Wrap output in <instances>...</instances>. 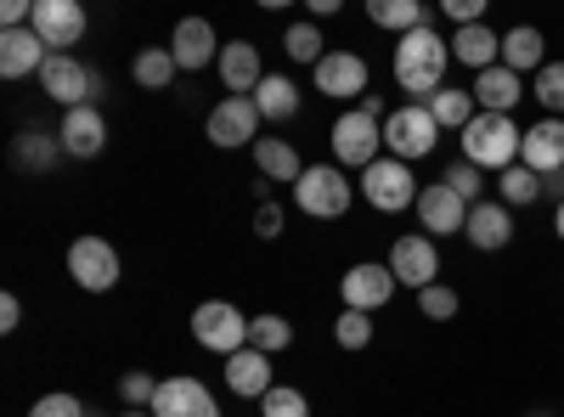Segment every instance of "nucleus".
I'll use <instances>...</instances> for the list:
<instances>
[{"label": "nucleus", "mask_w": 564, "mask_h": 417, "mask_svg": "<svg viewBox=\"0 0 564 417\" xmlns=\"http://www.w3.org/2000/svg\"><path fill=\"white\" fill-rule=\"evenodd\" d=\"M446 68H452V40H441L435 23H423V29L395 40V85L412 90V97L435 102L446 90Z\"/></svg>", "instance_id": "f257e3e1"}, {"label": "nucleus", "mask_w": 564, "mask_h": 417, "mask_svg": "<svg viewBox=\"0 0 564 417\" xmlns=\"http://www.w3.org/2000/svg\"><path fill=\"white\" fill-rule=\"evenodd\" d=\"M520 142H525V130L513 124V113H475L463 130V158L486 175H502L520 164Z\"/></svg>", "instance_id": "f03ea898"}, {"label": "nucleus", "mask_w": 564, "mask_h": 417, "mask_svg": "<svg viewBox=\"0 0 564 417\" xmlns=\"http://www.w3.org/2000/svg\"><path fill=\"white\" fill-rule=\"evenodd\" d=\"M441 142V124L430 113V102H406L384 119V153L401 158V164H417V158H430Z\"/></svg>", "instance_id": "7ed1b4c3"}, {"label": "nucleus", "mask_w": 564, "mask_h": 417, "mask_svg": "<svg viewBox=\"0 0 564 417\" xmlns=\"http://www.w3.org/2000/svg\"><path fill=\"white\" fill-rule=\"evenodd\" d=\"M356 187H361V198L379 209V215L417 209V193H423V187H417V175H412V164H401V158H390V153H384L379 164H367Z\"/></svg>", "instance_id": "20e7f679"}, {"label": "nucleus", "mask_w": 564, "mask_h": 417, "mask_svg": "<svg viewBox=\"0 0 564 417\" xmlns=\"http://www.w3.org/2000/svg\"><path fill=\"white\" fill-rule=\"evenodd\" d=\"M294 204L311 215V220H339L350 215V169L339 164H311L294 187Z\"/></svg>", "instance_id": "39448f33"}, {"label": "nucleus", "mask_w": 564, "mask_h": 417, "mask_svg": "<svg viewBox=\"0 0 564 417\" xmlns=\"http://www.w3.org/2000/svg\"><path fill=\"white\" fill-rule=\"evenodd\" d=\"M334 164L339 169H367V164H379L384 158V124H372L361 108H350V113H339L334 119Z\"/></svg>", "instance_id": "423d86ee"}, {"label": "nucleus", "mask_w": 564, "mask_h": 417, "mask_svg": "<svg viewBox=\"0 0 564 417\" xmlns=\"http://www.w3.org/2000/svg\"><path fill=\"white\" fill-rule=\"evenodd\" d=\"M193 339L215 355H238V350H249V316L226 299H204L193 310Z\"/></svg>", "instance_id": "0eeeda50"}, {"label": "nucleus", "mask_w": 564, "mask_h": 417, "mask_svg": "<svg viewBox=\"0 0 564 417\" xmlns=\"http://www.w3.org/2000/svg\"><path fill=\"white\" fill-rule=\"evenodd\" d=\"M40 90L52 102H63V108H97V97H102V79L90 74L79 57H68V52H52L45 57V68H40Z\"/></svg>", "instance_id": "6e6552de"}, {"label": "nucleus", "mask_w": 564, "mask_h": 417, "mask_svg": "<svg viewBox=\"0 0 564 417\" xmlns=\"http://www.w3.org/2000/svg\"><path fill=\"white\" fill-rule=\"evenodd\" d=\"M68 276L85 294H108L119 283V249L102 238H74L68 243Z\"/></svg>", "instance_id": "1a4fd4ad"}, {"label": "nucleus", "mask_w": 564, "mask_h": 417, "mask_svg": "<svg viewBox=\"0 0 564 417\" xmlns=\"http://www.w3.org/2000/svg\"><path fill=\"white\" fill-rule=\"evenodd\" d=\"M390 271H395V283L401 288H435V271H441V254H435V238H423V231H406V238H395V249H390V260H384Z\"/></svg>", "instance_id": "9d476101"}, {"label": "nucleus", "mask_w": 564, "mask_h": 417, "mask_svg": "<svg viewBox=\"0 0 564 417\" xmlns=\"http://www.w3.org/2000/svg\"><path fill=\"white\" fill-rule=\"evenodd\" d=\"M204 130H209L215 147H254V142H260V108H254V97H226V102H215Z\"/></svg>", "instance_id": "9b49d317"}, {"label": "nucleus", "mask_w": 564, "mask_h": 417, "mask_svg": "<svg viewBox=\"0 0 564 417\" xmlns=\"http://www.w3.org/2000/svg\"><path fill=\"white\" fill-rule=\"evenodd\" d=\"M220 52H226V45L215 40V23L209 18H181L175 34H170V57H175L181 74H198V68L220 63Z\"/></svg>", "instance_id": "f8f14e48"}, {"label": "nucleus", "mask_w": 564, "mask_h": 417, "mask_svg": "<svg viewBox=\"0 0 564 417\" xmlns=\"http://www.w3.org/2000/svg\"><path fill=\"white\" fill-rule=\"evenodd\" d=\"M417 226H423V238H457L468 226V204L446 187V180H430V187L417 193Z\"/></svg>", "instance_id": "ddd939ff"}, {"label": "nucleus", "mask_w": 564, "mask_h": 417, "mask_svg": "<svg viewBox=\"0 0 564 417\" xmlns=\"http://www.w3.org/2000/svg\"><path fill=\"white\" fill-rule=\"evenodd\" d=\"M395 288H401V283H395V271H390V265H372V260H367V265H350V271H345V283H339L345 310H367V316H372V310H384V305L395 299Z\"/></svg>", "instance_id": "4468645a"}, {"label": "nucleus", "mask_w": 564, "mask_h": 417, "mask_svg": "<svg viewBox=\"0 0 564 417\" xmlns=\"http://www.w3.org/2000/svg\"><path fill=\"white\" fill-rule=\"evenodd\" d=\"M316 90L334 102H361L367 97V57L361 52H327L316 63Z\"/></svg>", "instance_id": "2eb2a0df"}, {"label": "nucleus", "mask_w": 564, "mask_h": 417, "mask_svg": "<svg viewBox=\"0 0 564 417\" xmlns=\"http://www.w3.org/2000/svg\"><path fill=\"white\" fill-rule=\"evenodd\" d=\"M52 52H63V45H79L85 40V12L79 0H34V23H29Z\"/></svg>", "instance_id": "dca6fc26"}, {"label": "nucleus", "mask_w": 564, "mask_h": 417, "mask_svg": "<svg viewBox=\"0 0 564 417\" xmlns=\"http://www.w3.org/2000/svg\"><path fill=\"white\" fill-rule=\"evenodd\" d=\"M52 45H45L34 29H0V79H29L45 68Z\"/></svg>", "instance_id": "f3484780"}, {"label": "nucleus", "mask_w": 564, "mask_h": 417, "mask_svg": "<svg viewBox=\"0 0 564 417\" xmlns=\"http://www.w3.org/2000/svg\"><path fill=\"white\" fill-rule=\"evenodd\" d=\"M463 238L475 243L480 254H497V249H508V243H513V209H508L502 198H486V204H475V209H468Z\"/></svg>", "instance_id": "a211bd4d"}, {"label": "nucleus", "mask_w": 564, "mask_h": 417, "mask_svg": "<svg viewBox=\"0 0 564 417\" xmlns=\"http://www.w3.org/2000/svg\"><path fill=\"white\" fill-rule=\"evenodd\" d=\"M57 142H63V153L68 158H97L102 147H108V119L97 113V108H68L63 113V130H57Z\"/></svg>", "instance_id": "6ab92c4d"}, {"label": "nucleus", "mask_w": 564, "mask_h": 417, "mask_svg": "<svg viewBox=\"0 0 564 417\" xmlns=\"http://www.w3.org/2000/svg\"><path fill=\"white\" fill-rule=\"evenodd\" d=\"M153 417H220V406L198 378H164L153 395Z\"/></svg>", "instance_id": "aec40b11"}, {"label": "nucleus", "mask_w": 564, "mask_h": 417, "mask_svg": "<svg viewBox=\"0 0 564 417\" xmlns=\"http://www.w3.org/2000/svg\"><path fill=\"white\" fill-rule=\"evenodd\" d=\"M468 97H475V108L480 113H513V102L525 97V79L513 74V68H486V74H475V85H468Z\"/></svg>", "instance_id": "412c9836"}, {"label": "nucleus", "mask_w": 564, "mask_h": 417, "mask_svg": "<svg viewBox=\"0 0 564 417\" xmlns=\"http://www.w3.org/2000/svg\"><path fill=\"white\" fill-rule=\"evenodd\" d=\"M452 63L475 68V74L497 68V63H502V34H497L491 23H468V29H457V34H452Z\"/></svg>", "instance_id": "4be33fe9"}, {"label": "nucleus", "mask_w": 564, "mask_h": 417, "mask_svg": "<svg viewBox=\"0 0 564 417\" xmlns=\"http://www.w3.org/2000/svg\"><path fill=\"white\" fill-rule=\"evenodd\" d=\"M520 164L536 169V175H553L564 169V119H542L525 130V142H520Z\"/></svg>", "instance_id": "5701e85b"}, {"label": "nucleus", "mask_w": 564, "mask_h": 417, "mask_svg": "<svg viewBox=\"0 0 564 417\" xmlns=\"http://www.w3.org/2000/svg\"><path fill=\"white\" fill-rule=\"evenodd\" d=\"M220 85L231 90V97H254V90H260V45H249V40H231L226 45V52H220Z\"/></svg>", "instance_id": "b1692460"}, {"label": "nucleus", "mask_w": 564, "mask_h": 417, "mask_svg": "<svg viewBox=\"0 0 564 417\" xmlns=\"http://www.w3.org/2000/svg\"><path fill=\"white\" fill-rule=\"evenodd\" d=\"M226 389L243 395V400H265V395L276 389V384H271V355H260V350L226 355Z\"/></svg>", "instance_id": "393cba45"}, {"label": "nucleus", "mask_w": 564, "mask_h": 417, "mask_svg": "<svg viewBox=\"0 0 564 417\" xmlns=\"http://www.w3.org/2000/svg\"><path fill=\"white\" fill-rule=\"evenodd\" d=\"M502 68H513V74H542L547 68V40H542V29H531V23H520V29H508L502 34Z\"/></svg>", "instance_id": "a878e982"}, {"label": "nucleus", "mask_w": 564, "mask_h": 417, "mask_svg": "<svg viewBox=\"0 0 564 417\" xmlns=\"http://www.w3.org/2000/svg\"><path fill=\"white\" fill-rule=\"evenodd\" d=\"M254 169H260V180H294V187L305 175L300 153L289 142H276V135H260V142H254Z\"/></svg>", "instance_id": "bb28decb"}, {"label": "nucleus", "mask_w": 564, "mask_h": 417, "mask_svg": "<svg viewBox=\"0 0 564 417\" xmlns=\"http://www.w3.org/2000/svg\"><path fill=\"white\" fill-rule=\"evenodd\" d=\"M254 108H260V119H271V124L294 119V113H300V90H294V79H289V74H265L260 90H254Z\"/></svg>", "instance_id": "cd10ccee"}, {"label": "nucleus", "mask_w": 564, "mask_h": 417, "mask_svg": "<svg viewBox=\"0 0 564 417\" xmlns=\"http://www.w3.org/2000/svg\"><path fill=\"white\" fill-rule=\"evenodd\" d=\"M367 18L379 23V29H395V40H401V34H412V29L430 23V7H417V0H372Z\"/></svg>", "instance_id": "c85d7f7f"}, {"label": "nucleus", "mask_w": 564, "mask_h": 417, "mask_svg": "<svg viewBox=\"0 0 564 417\" xmlns=\"http://www.w3.org/2000/svg\"><path fill=\"white\" fill-rule=\"evenodd\" d=\"M130 74H135L141 90H170L181 68H175V57H170V45H153V52H141V57L130 63Z\"/></svg>", "instance_id": "c756f323"}, {"label": "nucleus", "mask_w": 564, "mask_h": 417, "mask_svg": "<svg viewBox=\"0 0 564 417\" xmlns=\"http://www.w3.org/2000/svg\"><path fill=\"white\" fill-rule=\"evenodd\" d=\"M497 198H502L508 209H525V204H536V198H542V175H536V169H525V164L502 169V175H497Z\"/></svg>", "instance_id": "7c9ffc66"}, {"label": "nucleus", "mask_w": 564, "mask_h": 417, "mask_svg": "<svg viewBox=\"0 0 564 417\" xmlns=\"http://www.w3.org/2000/svg\"><path fill=\"white\" fill-rule=\"evenodd\" d=\"M57 153H63V142H52L45 130H23L18 142H12V164L18 169H52Z\"/></svg>", "instance_id": "2f4dec72"}, {"label": "nucleus", "mask_w": 564, "mask_h": 417, "mask_svg": "<svg viewBox=\"0 0 564 417\" xmlns=\"http://www.w3.org/2000/svg\"><path fill=\"white\" fill-rule=\"evenodd\" d=\"M289 344H294V328L282 316H249V350L276 355V350H289Z\"/></svg>", "instance_id": "473e14b6"}, {"label": "nucleus", "mask_w": 564, "mask_h": 417, "mask_svg": "<svg viewBox=\"0 0 564 417\" xmlns=\"http://www.w3.org/2000/svg\"><path fill=\"white\" fill-rule=\"evenodd\" d=\"M430 113H435L441 130H468V119H475L480 108H475V97H468V90H441V97L430 102Z\"/></svg>", "instance_id": "72a5a7b5"}, {"label": "nucleus", "mask_w": 564, "mask_h": 417, "mask_svg": "<svg viewBox=\"0 0 564 417\" xmlns=\"http://www.w3.org/2000/svg\"><path fill=\"white\" fill-rule=\"evenodd\" d=\"M322 45H327V40H322V29H316V23H289V34H282V52H289L294 63H311V68L327 57Z\"/></svg>", "instance_id": "f704fd0d"}, {"label": "nucleus", "mask_w": 564, "mask_h": 417, "mask_svg": "<svg viewBox=\"0 0 564 417\" xmlns=\"http://www.w3.org/2000/svg\"><path fill=\"white\" fill-rule=\"evenodd\" d=\"M446 187H452L468 209H475V204H486V169H475L468 158H457V164L446 169Z\"/></svg>", "instance_id": "c9c22d12"}, {"label": "nucleus", "mask_w": 564, "mask_h": 417, "mask_svg": "<svg viewBox=\"0 0 564 417\" xmlns=\"http://www.w3.org/2000/svg\"><path fill=\"white\" fill-rule=\"evenodd\" d=\"M531 97H536V102H542L553 119L564 113V63H547V68L531 79Z\"/></svg>", "instance_id": "e433bc0d"}, {"label": "nucleus", "mask_w": 564, "mask_h": 417, "mask_svg": "<svg viewBox=\"0 0 564 417\" xmlns=\"http://www.w3.org/2000/svg\"><path fill=\"white\" fill-rule=\"evenodd\" d=\"M334 339H339V350H367L372 344V316L367 310H345L334 321Z\"/></svg>", "instance_id": "4c0bfd02"}, {"label": "nucleus", "mask_w": 564, "mask_h": 417, "mask_svg": "<svg viewBox=\"0 0 564 417\" xmlns=\"http://www.w3.org/2000/svg\"><path fill=\"white\" fill-rule=\"evenodd\" d=\"M260 417H311V400H305L300 389H289V384H276V389L260 400Z\"/></svg>", "instance_id": "58836bf2"}, {"label": "nucleus", "mask_w": 564, "mask_h": 417, "mask_svg": "<svg viewBox=\"0 0 564 417\" xmlns=\"http://www.w3.org/2000/svg\"><path fill=\"white\" fill-rule=\"evenodd\" d=\"M457 305H463V299H457V288H446V283H435V288H423V294H417V310L430 316V321H452Z\"/></svg>", "instance_id": "ea45409f"}, {"label": "nucleus", "mask_w": 564, "mask_h": 417, "mask_svg": "<svg viewBox=\"0 0 564 417\" xmlns=\"http://www.w3.org/2000/svg\"><path fill=\"white\" fill-rule=\"evenodd\" d=\"M29 417H85V400L79 395H40L34 406H29Z\"/></svg>", "instance_id": "a19ab883"}, {"label": "nucleus", "mask_w": 564, "mask_h": 417, "mask_svg": "<svg viewBox=\"0 0 564 417\" xmlns=\"http://www.w3.org/2000/svg\"><path fill=\"white\" fill-rule=\"evenodd\" d=\"M119 395H124V406H153L159 378H153V373H124V378H119Z\"/></svg>", "instance_id": "79ce46f5"}, {"label": "nucleus", "mask_w": 564, "mask_h": 417, "mask_svg": "<svg viewBox=\"0 0 564 417\" xmlns=\"http://www.w3.org/2000/svg\"><path fill=\"white\" fill-rule=\"evenodd\" d=\"M441 12H446L457 29H468V23H486V0H441Z\"/></svg>", "instance_id": "37998d69"}, {"label": "nucleus", "mask_w": 564, "mask_h": 417, "mask_svg": "<svg viewBox=\"0 0 564 417\" xmlns=\"http://www.w3.org/2000/svg\"><path fill=\"white\" fill-rule=\"evenodd\" d=\"M254 231H260L265 243H271V238H282V209H276L271 198H265V204L254 209Z\"/></svg>", "instance_id": "c03bdc74"}, {"label": "nucleus", "mask_w": 564, "mask_h": 417, "mask_svg": "<svg viewBox=\"0 0 564 417\" xmlns=\"http://www.w3.org/2000/svg\"><path fill=\"white\" fill-rule=\"evenodd\" d=\"M18 321H23V305H18V294H7V299H0V328H18Z\"/></svg>", "instance_id": "a18cd8bd"}, {"label": "nucleus", "mask_w": 564, "mask_h": 417, "mask_svg": "<svg viewBox=\"0 0 564 417\" xmlns=\"http://www.w3.org/2000/svg\"><path fill=\"white\" fill-rule=\"evenodd\" d=\"M356 108H361V113H367L372 124H384V119H390V113H384V97H372V90H367V97H361Z\"/></svg>", "instance_id": "49530a36"}, {"label": "nucleus", "mask_w": 564, "mask_h": 417, "mask_svg": "<svg viewBox=\"0 0 564 417\" xmlns=\"http://www.w3.org/2000/svg\"><path fill=\"white\" fill-rule=\"evenodd\" d=\"M542 193H553V198L564 204V169H553V175H542Z\"/></svg>", "instance_id": "de8ad7c7"}, {"label": "nucleus", "mask_w": 564, "mask_h": 417, "mask_svg": "<svg viewBox=\"0 0 564 417\" xmlns=\"http://www.w3.org/2000/svg\"><path fill=\"white\" fill-rule=\"evenodd\" d=\"M553 231H558V243H564V204L553 209Z\"/></svg>", "instance_id": "09e8293b"}, {"label": "nucleus", "mask_w": 564, "mask_h": 417, "mask_svg": "<svg viewBox=\"0 0 564 417\" xmlns=\"http://www.w3.org/2000/svg\"><path fill=\"white\" fill-rule=\"evenodd\" d=\"M124 417H153V411H124Z\"/></svg>", "instance_id": "8fccbe9b"}]
</instances>
